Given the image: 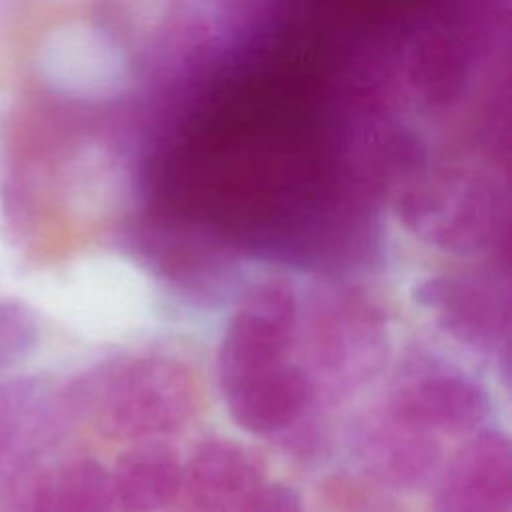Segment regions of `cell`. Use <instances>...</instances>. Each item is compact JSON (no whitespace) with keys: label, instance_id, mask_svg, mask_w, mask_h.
Wrapping results in <instances>:
<instances>
[{"label":"cell","instance_id":"cell-1","mask_svg":"<svg viewBox=\"0 0 512 512\" xmlns=\"http://www.w3.org/2000/svg\"><path fill=\"white\" fill-rule=\"evenodd\" d=\"M90 396L106 434L140 438L178 428L194 410L196 386L182 364L144 358L108 372Z\"/></svg>","mask_w":512,"mask_h":512},{"label":"cell","instance_id":"cell-2","mask_svg":"<svg viewBox=\"0 0 512 512\" xmlns=\"http://www.w3.org/2000/svg\"><path fill=\"white\" fill-rule=\"evenodd\" d=\"M296 328V298L284 280L252 284L230 316L218 346L222 392L258 372L286 362Z\"/></svg>","mask_w":512,"mask_h":512},{"label":"cell","instance_id":"cell-3","mask_svg":"<svg viewBox=\"0 0 512 512\" xmlns=\"http://www.w3.org/2000/svg\"><path fill=\"white\" fill-rule=\"evenodd\" d=\"M486 390L462 370L416 358L396 376L388 414L428 434H464L474 430L488 414Z\"/></svg>","mask_w":512,"mask_h":512},{"label":"cell","instance_id":"cell-4","mask_svg":"<svg viewBox=\"0 0 512 512\" xmlns=\"http://www.w3.org/2000/svg\"><path fill=\"white\" fill-rule=\"evenodd\" d=\"M142 260L190 296L212 298L226 290L234 262L224 240L192 222H158L142 230Z\"/></svg>","mask_w":512,"mask_h":512},{"label":"cell","instance_id":"cell-5","mask_svg":"<svg viewBox=\"0 0 512 512\" xmlns=\"http://www.w3.org/2000/svg\"><path fill=\"white\" fill-rule=\"evenodd\" d=\"M414 298L452 338L476 352H494L508 334V294L486 280L430 276L414 288Z\"/></svg>","mask_w":512,"mask_h":512},{"label":"cell","instance_id":"cell-6","mask_svg":"<svg viewBox=\"0 0 512 512\" xmlns=\"http://www.w3.org/2000/svg\"><path fill=\"white\" fill-rule=\"evenodd\" d=\"M512 450L504 434L484 432L452 460L436 492V512H508Z\"/></svg>","mask_w":512,"mask_h":512},{"label":"cell","instance_id":"cell-7","mask_svg":"<svg viewBox=\"0 0 512 512\" xmlns=\"http://www.w3.org/2000/svg\"><path fill=\"white\" fill-rule=\"evenodd\" d=\"M382 318L370 302L336 294L316 320V358L330 374L356 378L370 372L380 358Z\"/></svg>","mask_w":512,"mask_h":512},{"label":"cell","instance_id":"cell-8","mask_svg":"<svg viewBox=\"0 0 512 512\" xmlns=\"http://www.w3.org/2000/svg\"><path fill=\"white\" fill-rule=\"evenodd\" d=\"M262 466L244 446L212 438L192 454L182 484L200 512H238L260 488Z\"/></svg>","mask_w":512,"mask_h":512},{"label":"cell","instance_id":"cell-9","mask_svg":"<svg viewBox=\"0 0 512 512\" xmlns=\"http://www.w3.org/2000/svg\"><path fill=\"white\" fill-rule=\"evenodd\" d=\"M312 384L306 372L282 362L224 390L230 416L252 434H274L294 424L306 410Z\"/></svg>","mask_w":512,"mask_h":512},{"label":"cell","instance_id":"cell-10","mask_svg":"<svg viewBox=\"0 0 512 512\" xmlns=\"http://www.w3.org/2000/svg\"><path fill=\"white\" fill-rule=\"evenodd\" d=\"M438 454L432 434L390 414L368 426L360 438V456L366 468L394 486L422 484L436 468Z\"/></svg>","mask_w":512,"mask_h":512},{"label":"cell","instance_id":"cell-11","mask_svg":"<svg viewBox=\"0 0 512 512\" xmlns=\"http://www.w3.org/2000/svg\"><path fill=\"white\" fill-rule=\"evenodd\" d=\"M110 478L122 512H154L180 490L182 466L170 446L146 442L122 454Z\"/></svg>","mask_w":512,"mask_h":512},{"label":"cell","instance_id":"cell-12","mask_svg":"<svg viewBox=\"0 0 512 512\" xmlns=\"http://www.w3.org/2000/svg\"><path fill=\"white\" fill-rule=\"evenodd\" d=\"M34 512H114V490L108 470L78 458L42 472Z\"/></svg>","mask_w":512,"mask_h":512},{"label":"cell","instance_id":"cell-13","mask_svg":"<svg viewBox=\"0 0 512 512\" xmlns=\"http://www.w3.org/2000/svg\"><path fill=\"white\" fill-rule=\"evenodd\" d=\"M52 388L46 380L20 376L0 380V422L12 424L40 442L52 424Z\"/></svg>","mask_w":512,"mask_h":512},{"label":"cell","instance_id":"cell-14","mask_svg":"<svg viewBox=\"0 0 512 512\" xmlns=\"http://www.w3.org/2000/svg\"><path fill=\"white\" fill-rule=\"evenodd\" d=\"M40 326L34 310L14 298L0 300V372L18 366L38 346Z\"/></svg>","mask_w":512,"mask_h":512},{"label":"cell","instance_id":"cell-15","mask_svg":"<svg viewBox=\"0 0 512 512\" xmlns=\"http://www.w3.org/2000/svg\"><path fill=\"white\" fill-rule=\"evenodd\" d=\"M44 468L34 456L24 458L0 482V512H34V500Z\"/></svg>","mask_w":512,"mask_h":512},{"label":"cell","instance_id":"cell-16","mask_svg":"<svg viewBox=\"0 0 512 512\" xmlns=\"http://www.w3.org/2000/svg\"><path fill=\"white\" fill-rule=\"evenodd\" d=\"M34 440L28 432L0 422V482L28 456H34Z\"/></svg>","mask_w":512,"mask_h":512},{"label":"cell","instance_id":"cell-17","mask_svg":"<svg viewBox=\"0 0 512 512\" xmlns=\"http://www.w3.org/2000/svg\"><path fill=\"white\" fill-rule=\"evenodd\" d=\"M238 512H302L298 494L284 484L258 488Z\"/></svg>","mask_w":512,"mask_h":512}]
</instances>
